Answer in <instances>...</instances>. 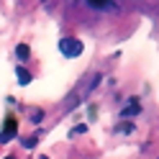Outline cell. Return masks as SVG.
Here are the masks:
<instances>
[{
    "instance_id": "obj_7",
    "label": "cell",
    "mask_w": 159,
    "mask_h": 159,
    "mask_svg": "<svg viewBox=\"0 0 159 159\" xmlns=\"http://www.w3.org/2000/svg\"><path fill=\"white\" fill-rule=\"evenodd\" d=\"M116 131H118V134H131V131H134V123H118Z\"/></svg>"
},
{
    "instance_id": "obj_4",
    "label": "cell",
    "mask_w": 159,
    "mask_h": 159,
    "mask_svg": "<svg viewBox=\"0 0 159 159\" xmlns=\"http://www.w3.org/2000/svg\"><path fill=\"white\" fill-rule=\"evenodd\" d=\"M136 113H141V105H139V100H131L126 105V111H123V116L128 118V116H136Z\"/></svg>"
},
{
    "instance_id": "obj_3",
    "label": "cell",
    "mask_w": 159,
    "mask_h": 159,
    "mask_svg": "<svg viewBox=\"0 0 159 159\" xmlns=\"http://www.w3.org/2000/svg\"><path fill=\"white\" fill-rule=\"evenodd\" d=\"M87 3H90L93 8H98V11H113V0H87Z\"/></svg>"
},
{
    "instance_id": "obj_6",
    "label": "cell",
    "mask_w": 159,
    "mask_h": 159,
    "mask_svg": "<svg viewBox=\"0 0 159 159\" xmlns=\"http://www.w3.org/2000/svg\"><path fill=\"white\" fill-rule=\"evenodd\" d=\"M28 54H31V52H28V46H26V44H21V46L16 49V57L21 59V62H26V59H28Z\"/></svg>"
},
{
    "instance_id": "obj_5",
    "label": "cell",
    "mask_w": 159,
    "mask_h": 159,
    "mask_svg": "<svg viewBox=\"0 0 159 159\" xmlns=\"http://www.w3.org/2000/svg\"><path fill=\"white\" fill-rule=\"evenodd\" d=\"M16 75H18V82H21V85H28V82H31V75H28L23 67H18V69H16Z\"/></svg>"
},
{
    "instance_id": "obj_8",
    "label": "cell",
    "mask_w": 159,
    "mask_h": 159,
    "mask_svg": "<svg viewBox=\"0 0 159 159\" xmlns=\"http://www.w3.org/2000/svg\"><path fill=\"white\" fill-rule=\"evenodd\" d=\"M5 159H16V157H5Z\"/></svg>"
},
{
    "instance_id": "obj_1",
    "label": "cell",
    "mask_w": 159,
    "mask_h": 159,
    "mask_svg": "<svg viewBox=\"0 0 159 159\" xmlns=\"http://www.w3.org/2000/svg\"><path fill=\"white\" fill-rule=\"evenodd\" d=\"M16 134H18V121H16V116H8L5 123H3V131H0V144L13 141Z\"/></svg>"
},
{
    "instance_id": "obj_2",
    "label": "cell",
    "mask_w": 159,
    "mask_h": 159,
    "mask_svg": "<svg viewBox=\"0 0 159 159\" xmlns=\"http://www.w3.org/2000/svg\"><path fill=\"white\" fill-rule=\"evenodd\" d=\"M59 49H62V54L64 57H80V54H82V41H80V39H62V44H59Z\"/></svg>"
}]
</instances>
